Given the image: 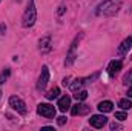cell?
<instances>
[{"mask_svg":"<svg viewBox=\"0 0 132 131\" xmlns=\"http://www.w3.org/2000/svg\"><path fill=\"white\" fill-rule=\"evenodd\" d=\"M80 39H81V34H80V35H77V37L74 39V42L71 43L69 53H68V56H66V60H65V65H66V66H71L72 63H74V60H75V49H77V46H78V42H80Z\"/></svg>","mask_w":132,"mask_h":131,"instance_id":"4","label":"cell"},{"mask_svg":"<svg viewBox=\"0 0 132 131\" xmlns=\"http://www.w3.org/2000/svg\"><path fill=\"white\" fill-rule=\"evenodd\" d=\"M129 49H132V37H128L121 42V45L118 46V53L120 54H128Z\"/></svg>","mask_w":132,"mask_h":131,"instance_id":"12","label":"cell"},{"mask_svg":"<svg viewBox=\"0 0 132 131\" xmlns=\"http://www.w3.org/2000/svg\"><path fill=\"white\" fill-rule=\"evenodd\" d=\"M98 74H94V76H91V77H81V79H75L71 85H69V88H71V91H74V93H77V91H80L81 90V86L83 85H86L88 82H91V80H94L95 77H97Z\"/></svg>","mask_w":132,"mask_h":131,"instance_id":"6","label":"cell"},{"mask_svg":"<svg viewBox=\"0 0 132 131\" xmlns=\"http://www.w3.org/2000/svg\"><path fill=\"white\" fill-rule=\"evenodd\" d=\"M128 97H132V86L128 90Z\"/></svg>","mask_w":132,"mask_h":131,"instance_id":"24","label":"cell"},{"mask_svg":"<svg viewBox=\"0 0 132 131\" xmlns=\"http://www.w3.org/2000/svg\"><path fill=\"white\" fill-rule=\"evenodd\" d=\"M121 8V0H104L103 3H100L97 8V16H115Z\"/></svg>","mask_w":132,"mask_h":131,"instance_id":"1","label":"cell"},{"mask_svg":"<svg viewBox=\"0 0 132 131\" xmlns=\"http://www.w3.org/2000/svg\"><path fill=\"white\" fill-rule=\"evenodd\" d=\"M89 123L94 127V128H103L106 123H108V119L103 116V113L101 114H95V116H92L91 119H89Z\"/></svg>","mask_w":132,"mask_h":131,"instance_id":"9","label":"cell"},{"mask_svg":"<svg viewBox=\"0 0 132 131\" xmlns=\"http://www.w3.org/2000/svg\"><path fill=\"white\" fill-rule=\"evenodd\" d=\"M98 111L100 113H109V111H112V108H114V103L111 102V100H103V102H100L98 103Z\"/></svg>","mask_w":132,"mask_h":131,"instance_id":"14","label":"cell"},{"mask_svg":"<svg viewBox=\"0 0 132 131\" xmlns=\"http://www.w3.org/2000/svg\"><path fill=\"white\" fill-rule=\"evenodd\" d=\"M0 94H2V93H0Z\"/></svg>","mask_w":132,"mask_h":131,"instance_id":"25","label":"cell"},{"mask_svg":"<svg viewBox=\"0 0 132 131\" xmlns=\"http://www.w3.org/2000/svg\"><path fill=\"white\" fill-rule=\"evenodd\" d=\"M38 49L42 53H48L51 49V35H46V37H42L40 42H38Z\"/></svg>","mask_w":132,"mask_h":131,"instance_id":"11","label":"cell"},{"mask_svg":"<svg viewBox=\"0 0 132 131\" xmlns=\"http://www.w3.org/2000/svg\"><path fill=\"white\" fill-rule=\"evenodd\" d=\"M89 106L86 105V103H75L74 106H71V113H72V116H83V114H88L89 113Z\"/></svg>","mask_w":132,"mask_h":131,"instance_id":"8","label":"cell"},{"mask_svg":"<svg viewBox=\"0 0 132 131\" xmlns=\"http://www.w3.org/2000/svg\"><path fill=\"white\" fill-rule=\"evenodd\" d=\"M66 120H68V119H66L65 116H60V117L57 119V123H59V125H65V123H66Z\"/></svg>","mask_w":132,"mask_h":131,"instance_id":"21","label":"cell"},{"mask_svg":"<svg viewBox=\"0 0 132 131\" xmlns=\"http://www.w3.org/2000/svg\"><path fill=\"white\" fill-rule=\"evenodd\" d=\"M71 108V97L69 96H63V97H60V100H59V110L60 111H68Z\"/></svg>","mask_w":132,"mask_h":131,"instance_id":"13","label":"cell"},{"mask_svg":"<svg viewBox=\"0 0 132 131\" xmlns=\"http://www.w3.org/2000/svg\"><path fill=\"white\" fill-rule=\"evenodd\" d=\"M9 106L12 108V110H15L19 114H26V103L22 100L20 97H17V96H11L9 97Z\"/></svg>","mask_w":132,"mask_h":131,"instance_id":"3","label":"cell"},{"mask_svg":"<svg viewBox=\"0 0 132 131\" xmlns=\"http://www.w3.org/2000/svg\"><path fill=\"white\" fill-rule=\"evenodd\" d=\"M123 68V62L121 60H112L109 66H108V74L111 76V77H115L118 72H120V69Z\"/></svg>","mask_w":132,"mask_h":131,"instance_id":"10","label":"cell"},{"mask_svg":"<svg viewBox=\"0 0 132 131\" xmlns=\"http://www.w3.org/2000/svg\"><path fill=\"white\" fill-rule=\"evenodd\" d=\"M0 2H2V0H0Z\"/></svg>","mask_w":132,"mask_h":131,"instance_id":"26","label":"cell"},{"mask_svg":"<svg viewBox=\"0 0 132 131\" xmlns=\"http://www.w3.org/2000/svg\"><path fill=\"white\" fill-rule=\"evenodd\" d=\"M65 11H66V6H65V5H62V6H60V9H59V16H62Z\"/></svg>","mask_w":132,"mask_h":131,"instance_id":"23","label":"cell"},{"mask_svg":"<svg viewBox=\"0 0 132 131\" xmlns=\"http://www.w3.org/2000/svg\"><path fill=\"white\" fill-rule=\"evenodd\" d=\"M48 82H49V69H48V66L45 65L42 68V72H40V77H38V80H37V90H40V91H43L45 88H46V85H48Z\"/></svg>","mask_w":132,"mask_h":131,"instance_id":"7","label":"cell"},{"mask_svg":"<svg viewBox=\"0 0 132 131\" xmlns=\"http://www.w3.org/2000/svg\"><path fill=\"white\" fill-rule=\"evenodd\" d=\"M59 94H60V88H59V86H55V88H52V90L46 94V97L49 99V100H54V99L59 97Z\"/></svg>","mask_w":132,"mask_h":131,"instance_id":"16","label":"cell"},{"mask_svg":"<svg viewBox=\"0 0 132 131\" xmlns=\"http://www.w3.org/2000/svg\"><path fill=\"white\" fill-rule=\"evenodd\" d=\"M74 97L77 99V100H85V99L88 97V93H86L85 90H80V91H77V93L74 94Z\"/></svg>","mask_w":132,"mask_h":131,"instance_id":"17","label":"cell"},{"mask_svg":"<svg viewBox=\"0 0 132 131\" xmlns=\"http://www.w3.org/2000/svg\"><path fill=\"white\" fill-rule=\"evenodd\" d=\"M123 83H125V85H131V83H132V69L128 72V74H126V76H125Z\"/></svg>","mask_w":132,"mask_h":131,"instance_id":"19","label":"cell"},{"mask_svg":"<svg viewBox=\"0 0 132 131\" xmlns=\"http://www.w3.org/2000/svg\"><path fill=\"white\" fill-rule=\"evenodd\" d=\"M37 113L43 117H48V119H52L55 116V108L49 103H40L37 106Z\"/></svg>","mask_w":132,"mask_h":131,"instance_id":"5","label":"cell"},{"mask_svg":"<svg viewBox=\"0 0 132 131\" xmlns=\"http://www.w3.org/2000/svg\"><path fill=\"white\" fill-rule=\"evenodd\" d=\"M115 119L123 122V120H126V119H128V114H126L125 111H118V113H115Z\"/></svg>","mask_w":132,"mask_h":131,"instance_id":"18","label":"cell"},{"mask_svg":"<svg viewBox=\"0 0 132 131\" xmlns=\"http://www.w3.org/2000/svg\"><path fill=\"white\" fill-rule=\"evenodd\" d=\"M118 106H120L121 110H131L132 102L129 99H120V100H118Z\"/></svg>","mask_w":132,"mask_h":131,"instance_id":"15","label":"cell"},{"mask_svg":"<svg viewBox=\"0 0 132 131\" xmlns=\"http://www.w3.org/2000/svg\"><path fill=\"white\" fill-rule=\"evenodd\" d=\"M5 33H6V25L0 23V34H5Z\"/></svg>","mask_w":132,"mask_h":131,"instance_id":"22","label":"cell"},{"mask_svg":"<svg viewBox=\"0 0 132 131\" xmlns=\"http://www.w3.org/2000/svg\"><path fill=\"white\" fill-rule=\"evenodd\" d=\"M37 20V9H35V5H34V0H29L28 2V6L23 12V22L22 25L25 28H31Z\"/></svg>","mask_w":132,"mask_h":131,"instance_id":"2","label":"cell"},{"mask_svg":"<svg viewBox=\"0 0 132 131\" xmlns=\"http://www.w3.org/2000/svg\"><path fill=\"white\" fill-rule=\"evenodd\" d=\"M9 72H11V71H9L8 68H6V69L2 72V76H0V83H3V80H6V77L9 76Z\"/></svg>","mask_w":132,"mask_h":131,"instance_id":"20","label":"cell"}]
</instances>
